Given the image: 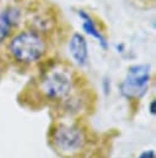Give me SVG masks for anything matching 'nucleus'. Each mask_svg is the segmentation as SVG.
Listing matches in <instances>:
<instances>
[{
  "label": "nucleus",
  "mask_w": 156,
  "mask_h": 158,
  "mask_svg": "<svg viewBox=\"0 0 156 158\" xmlns=\"http://www.w3.org/2000/svg\"><path fill=\"white\" fill-rule=\"evenodd\" d=\"M9 51L16 60L22 63H32L43 56L45 44L37 33L26 31L18 33L11 40Z\"/></svg>",
  "instance_id": "1"
},
{
  "label": "nucleus",
  "mask_w": 156,
  "mask_h": 158,
  "mask_svg": "<svg viewBox=\"0 0 156 158\" xmlns=\"http://www.w3.org/2000/svg\"><path fill=\"white\" fill-rule=\"evenodd\" d=\"M50 143L61 154H75L85 144L84 132L75 125L58 123L50 130Z\"/></svg>",
  "instance_id": "2"
},
{
  "label": "nucleus",
  "mask_w": 156,
  "mask_h": 158,
  "mask_svg": "<svg viewBox=\"0 0 156 158\" xmlns=\"http://www.w3.org/2000/svg\"><path fill=\"white\" fill-rule=\"evenodd\" d=\"M150 84V67L147 64L131 65L120 84V93L128 99H140Z\"/></svg>",
  "instance_id": "3"
},
{
  "label": "nucleus",
  "mask_w": 156,
  "mask_h": 158,
  "mask_svg": "<svg viewBox=\"0 0 156 158\" xmlns=\"http://www.w3.org/2000/svg\"><path fill=\"white\" fill-rule=\"evenodd\" d=\"M72 88L70 75L59 69L50 70L41 83V90L49 100H61L70 94Z\"/></svg>",
  "instance_id": "4"
},
{
  "label": "nucleus",
  "mask_w": 156,
  "mask_h": 158,
  "mask_svg": "<svg viewBox=\"0 0 156 158\" xmlns=\"http://www.w3.org/2000/svg\"><path fill=\"white\" fill-rule=\"evenodd\" d=\"M69 49H70V53H71L74 60L79 65H85L87 63V58H88L87 43H86V40L84 38V36H81L80 33H75L70 40Z\"/></svg>",
  "instance_id": "5"
},
{
  "label": "nucleus",
  "mask_w": 156,
  "mask_h": 158,
  "mask_svg": "<svg viewBox=\"0 0 156 158\" xmlns=\"http://www.w3.org/2000/svg\"><path fill=\"white\" fill-rule=\"evenodd\" d=\"M18 17V12L14 9L5 10L0 14V42H2L9 35L11 27L16 23Z\"/></svg>",
  "instance_id": "6"
},
{
  "label": "nucleus",
  "mask_w": 156,
  "mask_h": 158,
  "mask_svg": "<svg viewBox=\"0 0 156 158\" xmlns=\"http://www.w3.org/2000/svg\"><path fill=\"white\" fill-rule=\"evenodd\" d=\"M80 16H81V17H82V20H84V22H82L84 30H85L88 35H91L92 37L97 38V40H98V42L101 43V46H102L103 48H106V47H107V42H106V40L102 37V35L99 33V31L96 28V26L93 25L92 20H91V19H90L85 12H80Z\"/></svg>",
  "instance_id": "7"
},
{
  "label": "nucleus",
  "mask_w": 156,
  "mask_h": 158,
  "mask_svg": "<svg viewBox=\"0 0 156 158\" xmlns=\"http://www.w3.org/2000/svg\"><path fill=\"white\" fill-rule=\"evenodd\" d=\"M138 158H155V151H152V149L144 151Z\"/></svg>",
  "instance_id": "8"
},
{
  "label": "nucleus",
  "mask_w": 156,
  "mask_h": 158,
  "mask_svg": "<svg viewBox=\"0 0 156 158\" xmlns=\"http://www.w3.org/2000/svg\"><path fill=\"white\" fill-rule=\"evenodd\" d=\"M155 106H156V101H155V100H151V102H150V105H149V111H150L151 115H155V114H156Z\"/></svg>",
  "instance_id": "9"
},
{
  "label": "nucleus",
  "mask_w": 156,
  "mask_h": 158,
  "mask_svg": "<svg viewBox=\"0 0 156 158\" xmlns=\"http://www.w3.org/2000/svg\"><path fill=\"white\" fill-rule=\"evenodd\" d=\"M0 78H1V63H0Z\"/></svg>",
  "instance_id": "10"
}]
</instances>
